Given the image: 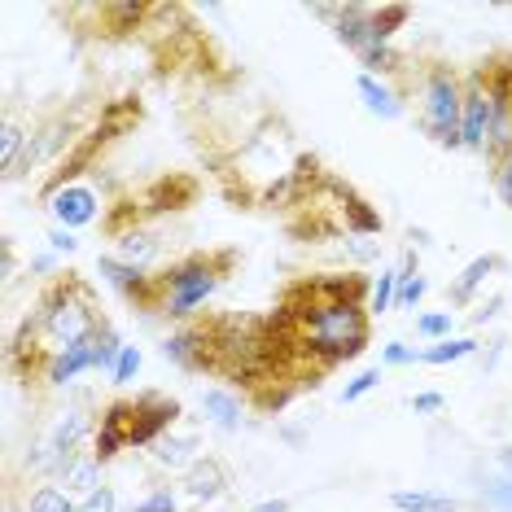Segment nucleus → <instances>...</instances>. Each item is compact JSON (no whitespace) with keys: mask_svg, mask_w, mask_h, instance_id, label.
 Here are the masks:
<instances>
[{"mask_svg":"<svg viewBox=\"0 0 512 512\" xmlns=\"http://www.w3.org/2000/svg\"><path fill=\"white\" fill-rule=\"evenodd\" d=\"M460 119H464V79L451 66H429L421 84V127L442 149H464Z\"/></svg>","mask_w":512,"mask_h":512,"instance_id":"obj_4","label":"nucleus"},{"mask_svg":"<svg viewBox=\"0 0 512 512\" xmlns=\"http://www.w3.org/2000/svg\"><path fill=\"white\" fill-rule=\"evenodd\" d=\"M425 294H429V281L421 276L416 250H403V263H399V298H394V307H399V311H412V307H421Z\"/></svg>","mask_w":512,"mask_h":512,"instance_id":"obj_18","label":"nucleus"},{"mask_svg":"<svg viewBox=\"0 0 512 512\" xmlns=\"http://www.w3.org/2000/svg\"><path fill=\"white\" fill-rule=\"evenodd\" d=\"M88 434H97V421L88 416V407L84 403L66 407V412L53 421L49 434L36 438V447H31V456H27V469L40 473V477H57V482H62Z\"/></svg>","mask_w":512,"mask_h":512,"instance_id":"obj_5","label":"nucleus"},{"mask_svg":"<svg viewBox=\"0 0 512 512\" xmlns=\"http://www.w3.org/2000/svg\"><path fill=\"white\" fill-rule=\"evenodd\" d=\"M123 337L114 333V324L106 320L97 333H92V364H97V372H114V364H119V355H123Z\"/></svg>","mask_w":512,"mask_h":512,"instance_id":"obj_24","label":"nucleus"},{"mask_svg":"<svg viewBox=\"0 0 512 512\" xmlns=\"http://www.w3.org/2000/svg\"><path fill=\"white\" fill-rule=\"evenodd\" d=\"M346 254H351L355 263H372L381 254L377 241H368V237H346Z\"/></svg>","mask_w":512,"mask_h":512,"instance_id":"obj_39","label":"nucleus"},{"mask_svg":"<svg viewBox=\"0 0 512 512\" xmlns=\"http://www.w3.org/2000/svg\"><path fill=\"white\" fill-rule=\"evenodd\" d=\"M342 228H346V237H377L386 224H381V215L351 189L342 197Z\"/></svg>","mask_w":512,"mask_h":512,"instance_id":"obj_17","label":"nucleus"},{"mask_svg":"<svg viewBox=\"0 0 512 512\" xmlns=\"http://www.w3.org/2000/svg\"><path fill=\"white\" fill-rule=\"evenodd\" d=\"M27 512H79V504L66 499L62 486H40V491L27 499Z\"/></svg>","mask_w":512,"mask_h":512,"instance_id":"obj_30","label":"nucleus"},{"mask_svg":"<svg viewBox=\"0 0 512 512\" xmlns=\"http://www.w3.org/2000/svg\"><path fill=\"white\" fill-rule=\"evenodd\" d=\"M482 499H486L491 508H499V512H512V473L491 477V482L482 486Z\"/></svg>","mask_w":512,"mask_h":512,"instance_id":"obj_32","label":"nucleus"},{"mask_svg":"<svg viewBox=\"0 0 512 512\" xmlns=\"http://www.w3.org/2000/svg\"><path fill=\"white\" fill-rule=\"evenodd\" d=\"M162 359L176 364L184 372H202L215 368V351H211V324H184L162 342Z\"/></svg>","mask_w":512,"mask_h":512,"instance_id":"obj_7","label":"nucleus"},{"mask_svg":"<svg viewBox=\"0 0 512 512\" xmlns=\"http://www.w3.org/2000/svg\"><path fill=\"white\" fill-rule=\"evenodd\" d=\"M451 329H456V311H425V316H416V333L429 337V342H447Z\"/></svg>","mask_w":512,"mask_h":512,"instance_id":"obj_29","label":"nucleus"},{"mask_svg":"<svg viewBox=\"0 0 512 512\" xmlns=\"http://www.w3.org/2000/svg\"><path fill=\"white\" fill-rule=\"evenodd\" d=\"M237 267L232 250H206L189 254V259L171 263L162 276H154V311L171 320H193L197 307H206V298L224 285V276Z\"/></svg>","mask_w":512,"mask_h":512,"instance_id":"obj_3","label":"nucleus"},{"mask_svg":"<svg viewBox=\"0 0 512 512\" xmlns=\"http://www.w3.org/2000/svg\"><path fill=\"white\" fill-rule=\"evenodd\" d=\"M499 267H504V259H499V254H477V259L464 267V272L456 276V281H451V289H447V298L456 302V307H469V302L477 298V289H482L486 281H491V276L499 272Z\"/></svg>","mask_w":512,"mask_h":512,"instance_id":"obj_16","label":"nucleus"},{"mask_svg":"<svg viewBox=\"0 0 512 512\" xmlns=\"http://www.w3.org/2000/svg\"><path fill=\"white\" fill-rule=\"evenodd\" d=\"M499 469L512 473V447H504V456H499Z\"/></svg>","mask_w":512,"mask_h":512,"instance_id":"obj_43","label":"nucleus"},{"mask_svg":"<svg viewBox=\"0 0 512 512\" xmlns=\"http://www.w3.org/2000/svg\"><path fill=\"white\" fill-rule=\"evenodd\" d=\"M49 250L53 254H75L79 250V237L71 228H49Z\"/></svg>","mask_w":512,"mask_h":512,"instance_id":"obj_40","label":"nucleus"},{"mask_svg":"<svg viewBox=\"0 0 512 512\" xmlns=\"http://www.w3.org/2000/svg\"><path fill=\"white\" fill-rule=\"evenodd\" d=\"M377 386H381V368H364V372H359V377L346 381L342 403H359V399H364V394H372Z\"/></svg>","mask_w":512,"mask_h":512,"instance_id":"obj_33","label":"nucleus"},{"mask_svg":"<svg viewBox=\"0 0 512 512\" xmlns=\"http://www.w3.org/2000/svg\"><path fill=\"white\" fill-rule=\"evenodd\" d=\"M22 145H27V132H22V123L14 114H5V123H0V171H14V162L22 158Z\"/></svg>","mask_w":512,"mask_h":512,"instance_id":"obj_26","label":"nucleus"},{"mask_svg":"<svg viewBox=\"0 0 512 512\" xmlns=\"http://www.w3.org/2000/svg\"><path fill=\"white\" fill-rule=\"evenodd\" d=\"M197 438H184V434H162L154 447H149V456H154L158 469H189L197 460Z\"/></svg>","mask_w":512,"mask_h":512,"instance_id":"obj_19","label":"nucleus"},{"mask_svg":"<svg viewBox=\"0 0 512 512\" xmlns=\"http://www.w3.org/2000/svg\"><path fill=\"white\" fill-rule=\"evenodd\" d=\"M84 372H97V364H92V337L79 346H66V351H57L53 359L40 364L44 386H71V381H79Z\"/></svg>","mask_w":512,"mask_h":512,"instance_id":"obj_14","label":"nucleus"},{"mask_svg":"<svg viewBox=\"0 0 512 512\" xmlns=\"http://www.w3.org/2000/svg\"><path fill=\"white\" fill-rule=\"evenodd\" d=\"M355 92L359 101H364L368 114H377V119H399L403 114V97L390 88V79H377V75H355Z\"/></svg>","mask_w":512,"mask_h":512,"instance_id":"obj_15","label":"nucleus"},{"mask_svg":"<svg viewBox=\"0 0 512 512\" xmlns=\"http://www.w3.org/2000/svg\"><path fill=\"white\" fill-rule=\"evenodd\" d=\"M180 421V403L167 399L158 390H145L132 399V447H154L162 434H171V425Z\"/></svg>","mask_w":512,"mask_h":512,"instance_id":"obj_6","label":"nucleus"},{"mask_svg":"<svg viewBox=\"0 0 512 512\" xmlns=\"http://www.w3.org/2000/svg\"><path fill=\"white\" fill-rule=\"evenodd\" d=\"M127 447H132V399L110 403L97 421V434H92V456L101 464H110Z\"/></svg>","mask_w":512,"mask_h":512,"instance_id":"obj_10","label":"nucleus"},{"mask_svg":"<svg viewBox=\"0 0 512 512\" xmlns=\"http://www.w3.org/2000/svg\"><path fill=\"white\" fill-rule=\"evenodd\" d=\"M285 351L294 359H311L316 368H333L368 351L372 316L364 302H316L302 285L285 294L281 329Z\"/></svg>","mask_w":512,"mask_h":512,"instance_id":"obj_1","label":"nucleus"},{"mask_svg":"<svg viewBox=\"0 0 512 512\" xmlns=\"http://www.w3.org/2000/svg\"><path fill=\"white\" fill-rule=\"evenodd\" d=\"M381 364L386 368H407V364H421V351L407 342H386L381 346Z\"/></svg>","mask_w":512,"mask_h":512,"instance_id":"obj_34","label":"nucleus"},{"mask_svg":"<svg viewBox=\"0 0 512 512\" xmlns=\"http://www.w3.org/2000/svg\"><path fill=\"white\" fill-rule=\"evenodd\" d=\"M407 18H412V9H407V5H381V9H372V27H377V40L390 44L394 31H399Z\"/></svg>","mask_w":512,"mask_h":512,"instance_id":"obj_28","label":"nucleus"},{"mask_svg":"<svg viewBox=\"0 0 512 512\" xmlns=\"http://www.w3.org/2000/svg\"><path fill=\"white\" fill-rule=\"evenodd\" d=\"M53 267H57V254H36V259H31V272L36 276H49Z\"/></svg>","mask_w":512,"mask_h":512,"instance_id":"obj_41","label":"nucleus"},{"mask_svg":"<svg viewBox=\"0 0 512 512\" xmlns=\"http://www.w3.org/2000/svg\"><path fill=\"white\" fill-rule=\"evenodd\" d=\"M250 512H289L285 499H263V504H254Z\"/></svg>","mask_w":512,"mask_h":512,"instance_id":"obj_42","label":"nucleus"},{"mask_svg":"<svg viewBox=\"0 0 512 512\" xmlns=\"http://www.w3.org/2000/svg\"><path fill=\"white\" fill-rule=\"evenodd\" d=\"M62 486H66V491H75V495H92L101 486V460L92 456V451H79L75 464L62 477Z\"/></svg>","mask_w":512,"mask_h":512,"instance_id":"obj_22","label":"nucleus"},{"mask_svg":"<svg viewBox=\"0 0 512 512\" xmlns=\"http://www.w3.org/2000/svg\"><path fill=\"white\" fill-rule=\"evenodd\" d=\"M101 324H106V320H101L92 289L79 281V276H62V281H53L49 289H44V298L36 302V311L27 316L22 333L9 342V364L18 368L22 355L53 359L57 351H66V346L88 342Z\"/></svg>","mask_w":512,"mask_h":512,"instance_id":"obj_2","label":"nucleus"},{"mask_svg":"<svg viewBox=\"0 0 512 512\" xmlns=\"http://www.w3.org/2000/svg\"><path fill=\"white\" fill-rule=\"evenodd\" d=\"M79 512H119L114 486H97L92 495H84V499H79Z\"/></svg>","mask_w":512,"mask_h":512,"instance_id":"obj_36","label":"nucleus"},{"mask_svg":"<svg viewBox=\"0 0 512 512\" xmlns=\"http://www.w3.org/2000/svg\"><path fill=\"white\" fill-rule=\"evenodd\" d=\"M158 254V241H154V232H145V228H132V232H123L119 237V259L123 263H132V267H145L149 259Z\"/></svg>","mask_w":512,"mask_h":512,"instance_id":"obj_25","label":"nucleus"},{"mask_svg":"<svg viewBox=\"0 0 512 512\" xmlns=\"http://www.w3.org/2000/svg\"><path fill=\"white\" fill-rule=\"evenodd\" d=\"M491 180H495V193H499V202H504V206H512V154L495 162V167H491Z\"/></svg>","mask_w":512,"mask_h":512,"instance_id":"obj_37","label":"nucleus"},{"mask_svg":"<svg viewBox=\"0 0 512 512\" xmlns=\"http://www.w3.org/2000/svg\"><path fill=\"white\" fill-rule=\"evenodd\" d=\"M49 211L57 219V228H71L75 232V228H88L92 219H97L101 197H97L92 184H66V189H57L49 197Z\"/></svg>","mask_w":512,"mask_h":512,"instance_id":"obj_11","label":"nucleus"},{"mask_svg":"<svg viewBox=\"0 0 512 512\" xmlns=\"http://www.w3.org/2000/svg\"><path fill=\"white\" fill-rule=\"evenodd\" d=\"M97 276L114 289V294H123L127 302H136V307L154 311V276H149L145 267L123 263L119 254H101V259H97Z\"/></svg>","mask_w":512,"mask_h":512,"instance_id":"obj_8","label":"nucleus"},{"mask_svg":"<svg viewBox=\"0 0 512 512\" xmlns=\"http://www.w3.org/2000/svg\"><path fill=\"white\" fill-rule=\"evenodd\" d=\"M394 298H399V267H381V276H372L368 289V316L394 311Z\"/></svg>","mask_w":512,"mask_h":512,"instance_id":"obj_23","label":"nucleus"},{"mask_svg":"<svg viewBox=\"0 0 512 512\" xmlns=\"http://www.w3.org/2000/svg\"><path fill=\"white\" fill-rule=\"evenodd\" d=\"M228 469L219 456H197L189 469H184V495L193 499V504H211V499H219L228 491Z\"/></svg>","mask_w":512,"mask_h":512,"instance_id":"obj_13","label":"nucleus"},{"mask_svg":"<svg viewBox=\"0 0 512 512\" xmlns=\"http://www.w3.org/2000/svg\"><path fill=\"white\" fill-rule=\"evenodd\" d=\"M127 512H180V504H176V491H171V486H158V491H149L141 504L127 508Z\"/></svg>","mask_w":512,"mask_h":512,"instance_id":"obj_35","label":"nucleus"},{"mask_svg":"<svg viewBox=\"0 0 512 512\" xmlns=\"http://www.w3.org/2000/svg\"><path fill=\"white\" fill-rule=\"evenodd\" d=\"M359 66H364V75L386 79V75H394V71L403 66V57H399V49H394V44H372V49L359 53Z\"/></svg>","mask_w":512,"mask_h":512,"instance_id":"obj_27","label":"nucleus"},{"mask_svg":"<svg viewBox=\"0 0 512 512\" xmlns=\"http://www.w3.org/2000/svg\"><path fill=\"white\" fill-rule=\"evenodd\" d=\"M486 132H491V97L486 84L477 79V71L464 79V119H460V145L482 154L486 149Z\"/></svg>","mask_w":512,"mask_h":512,"instance_id":"obj_9","label":"nucleus"},{"mask_svg":"<svg viewBox=\"0 0 512 512\" xmlns=\"http://www.w3.org/2000/svg\"><path fill=\"white\" fill-rule=\"evenodd\" d=\"M197 407H202V421H206V425H215L219 434H237V429L246 425V403H241V394H237V390H228V386L202 390Z\"/></svg>","mask_w":512,"mask_h":512,"instance_id":"obj_12","label":"nucleus"},{"mask_svg":"<svg viewBox=\"0 0 512 512\" xmlns=\"http://www.w3.org/2000/svg\"><path fill=\"white\" fill-rule=\"evenodd\" d=\"M482 351V342L477 337H447V342H434L421 351V364L429 368H447V364H460V359H473Z\"/></svg>","mask_w":512,"mask_h":512,"instance_id":"obj_20","label":"nucleus"},{"mask_svg":"<svg viewBox=\"0 0 512 512\" xmlns=\"http://www.w3.org/2000/svg\"><path fill=\"white\" fill-rule=\"evenodd\" d=\"M390 504L394 512H460L456 499L438 495V491H394Z\"/></svg>","mask_w":512,"mask_h":512,"instance_id":"obj_21","label":"nucleus"},{"mask_svg":"<svg viewBox=\"0 0 512 512\" xmlns=\"http://www.w3.org/2000/svg\"><path fill=\"white\" fill-rule=\"evenodd\" d=\"M407 407H412L416 416H434V412L447 407V399H442L438 390H421V394H412V399H407Z\"/></svg>","mask_w":512,"mask_h":512,"instance_id":"obj_38","label":"nucleus"},{"mask_svg":"<svg viewBox=\"0 0 512 512\" xmlns=\"http://www.w3.org/2000/svg\"><path fill=\"white\" fill-rule=\"evenodd\" d=\"M145 364V355H141V346H123V355H119V364H114V386H132L136 381V372H141Z\"/></svg>","mask_w":512,"mask_h":512,"instance_id":"obj_31","label":"nucleus"}]
</instances>
